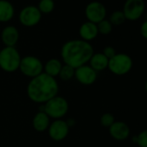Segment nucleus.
<instances>
[{
	"instance_id": "1",
	"label": "nucleus",
	"mask_w": 147,
	"mask_h": 147,
	"mask_svg": "<svg viewBox=\"0 0 147 147\" xmlns=\"http://www.w3.org/2000/svg\"><path fill=\"white\" fill-rule=\"evenodd\" d=\"M94 53L92 44L82 39L69 40L61 49V57L63 63L75 69L88 64Z\"/></svg>"
},
{
	"instance_id": "17",
	"label": "nucleus",
	"mask_w": 147,
	"mask_h": 147,
	"mask_svg": "<svg viewBox=\"0 0 147 147\" xmlns=\"http://www.w3.org/2000/svg\"><path fill=\"white\" fill-rule=\"evenodd\" d=\"M108 61L109 60L102 54V52L100 53H94L92 55L90 61H89V66L97 73L104 71L108 67Z\"/></svg>"
},
{
	"instance_id": "19",
	"label": "nucleus",
	"mask_w": 147,
	"mask_h": 147,
	"mask_svg": "<svg viewBox=\"0 0 147 147\" xmlns=\"http://www.w3.org/2000/svg\"><path fill=\"white\" fill-rule=\"evenodd\" d=\"M55 1L54 0H40L38 3V10L42 14H49L55 10Z\"/></svg>"
},
{
	"instance_id": "14",
	"label": "nucleus",
	"mask_w": 147,
	"mask_h": 147,
	"mask_svg": "<svg viewBox=\"0 0 147 147\" xmlns=\"http://www.w3.org/2000/svg\"><path fill=\"white\" fill-rule=\"evenodd\" d=\"M79 35L81 36V39L83 41L89 42L94 40L99 35L97 24L88 22V21L83 23L80 26Z\"/></svg>"
},
{
	"instance_id": "11",
	"label": "nucleus",
	"mask_w": 147,
	"mask_h": 147,
	"mask_svg": "<svg viewBox=\"0 0 147 147\" xmlns=\"http://www.w3.org/2000/svg\"><path fill=\"white\" fill-rule=\"evenodd\" d=\"M76 79L84 86L93 85L97 80V72L94 71L89 65L86 64L76 68Z\"/></svg>"
},
{
	"instance_id": "25",
	"label": "nucleus",
	"mask_w": 147,
	"mask_h": 147,
	"mask_svg": "<svg viewBox=\"0 0 147 147\" xmlns=\"http://www.w3.org/2000/svg\"><path fill=\"white\" fill-rule=\"evenodd\" d=\"M102 54L108 59L110 60L111 58H113L116 54V49L113 47V46H106L104 49H103V51H102Z\"/></svg>"
},
{
	"instance_id": "20",
	"label": "nucleus",
	"mask_w": 147,
	"mask_h": 147,
	"mask_svg": "<svg viewBox=\"0 0 147 147\" xmlns=\"http://www.w3.org/2000/svg\"><path fill=\"white\" fill-rule=\"evenodd\" d=\"M75 73H76L75 68L68 65L63 64L58 76L62 81H69L75 77Z\"/></svg>"
},
{
	"instance_id": "8",
	"label": "nucleus",
	"mask_w": 147,
	"mask_h": 147,
	"mask_svg": "<svg viewBox=\"0 0 147 147\" xmlns=\"http://www.w3.org/2000/svg\"><path fill=\"white\" fill-rule=\"evenodd\" d=\"M42 19V13L37 6L28 5L21 10L18 15V20L24 27H34L37 25Z\"/></svg>"
},
{
	"instance_id": "9",
	"label": "nucleus",
	"mask_w": 147,
	"mask_h": 147,
	"mask_svg": "<svg viewBox=\"0 0 147 147\" xmlns=\"http://www.w3.org/2000/svg\"><path fill=\"white\" fill-rule=\"evenodd\" d=\"M85 16L88 22L97 24L106 19L107 8L101 2L92 1L88 3L85 8Z\"/></svg>"
},
{
	"instance_id": "13",
	"label": "nucleus",
	"mask_w": 147,
	"mask_h": 147,
	"mask_svg": "<svg viewBox=\"0 0 147 147\" xmlns=\"http://www.w3.org/2000/svg\"><path fill=\"white\" fill-rule=\"evenodd\" d=\"M1 40L5 47H15L19 40V31L13 25L5 26L1 32Z\"/></svg>"
},
{
	"instance_id": "6",
	"label": "nucleus",
	"mask_w": 147,
	"mask_h": 147,
	"mask_svg": "<svg viewBox=\"0 0 147 147\" xmlns=\"http://www.w3.org/2000/svg\"><path fill=\"white\" fill-rule=\"evenodd\" d=\"M19 70L24 76L32 79L43 73V64L38 57L26 55L21 59Z\"/></svg>"
},
{
	"instance_id": "10",
	"label": "nucleus",
	"mask_w": 147,
	"mask_h": 147,
	"mask_svg": "<svg viewBox=\"0 0 147 147\" xmlns=\"http://www.w3.org/2000/svg\"><path fill=\"white\" fill-rule=\"evenodd\" d=\"M69 126L67 124L66 120L63 119H55L52 123H50L48 132L50 138L54 141L59 142L67 138L69 132Z\"/></svg>"
},
{
	"instance_id": "24",
	"label": "nucleus",
	"mask_w": 147,
	"mask_h": 147,
	"mask_svg": "<svg viewBox=\"0 0 147 147\" xmlns=\"http://www.w3.org/2000/svg\"><path fill=\"white\" fill-rule=\"evenodd\" d=\"M115 121H116L115 120V117L111 113H103L100 116V125L103 127H106V128H109Z\"/></svg>"
},
{
	"instance_id": "15",
	"label": "nucleus",
	"mask_w": 147,
	"mask_h": 147,
	"mask_svg": "<svg viewBox=\"0 0 147 147\" xmlns=\"http://www.w3.org/2000/svg\"><path fill=\"white\" fill-rule=\"evenodd\" d=\"M50 125V118L44 112H38L35 114L32 119L33 128L39 132L48 130Z\"/></svg>"
},
{
	"instance_id": "22",
	"label": "nucleus",
	"mask_w": 147,
	"mask_h": 147,
	"mask_svg": "<svg viewBox=\"0 0 147 147\" xmlns=\"http://www.w3.org/2000/svg\"><path fill=\"white\" fill-rule=\"evenodd\" d=\"M97 28H98L99 34H101L103 36H107V35L111 34V32L113 31V26L109 22V20L104 19L101 22H100L99 24H97Z\"/></svg>"
},
{
	"instance_id": "27",
	"label": "nucleus",
	"mask_w": 147,
	"mask_h": 147,
	"mask_svg": "<svg viewBox=\"0 0 147 147\" xmlns=\"http://www.w3.org/2000/svg\"><path fill=\"white\" fill-rule=\"evenodd\" d=\"M66 122H67V124L68 125L69 127L73 126L74 125H75V123H76V121H75V119H70V120H66Z\"/></svg>"
},
{
	"instance_id": "2",
	"label": "nucleus",
	"mask_w": 147,
	"mask_h": 147,
	"mask_svg": "<svg viewBox=\"0 0 147 147\" xmlns=\"http://www.w3.org/2000/svg\"><path fill=\"white\" fill-rule=\"evenodd\" d=\"M26 91L30 100L37 104H45L57 95L59 85L55 78L42 73L30 80Z\"/></svg>"
},
{
	"instance_id": "4",
	"label": "nucleus",
	"mask_w": 147,
	"mask_h": 147,
	"mask_svg": "<svg viewBox=\"0 0 147 147\" xmlns=\"http://www.w3.org/2000/svg\"><path fill=\"white\" fill-rule=\"evenodd\" d=\"M133 66L131 57L125 53H117L108 61L107 68L115 76H125L128 74Z\"/></svg>"
},
{
	"instance_id": "23",
	"label": "nucleus",
	"mask_w": 147,
	"mask_h": 147,
	"mask_svg": "<svg viewBox=\"0 0 147 147\" xmlns=\"http://www.w3.org/2000/svg\"><path fill=\"white\" fill-rule=\"evenodd\" d=\"M132 141L138 147H147V128L142 130L137 136H134Z\"/></svg>"
},
{
	"instance_id": "28",
	"label": "nucleus",
	"mask_w": 147,
	"mask_h": 147,
	"mask_svg": "<svg viewBox=\"0 0 147 147\" xmlns=\"http://www.w3.org/2000/svg\"><path fill=\"white\" fill-rule=\"evenodd\" d=\"M144 89H145V92L147 93V81L145 82V84H144Z\"/></svg>"
},
{
	"instance_id": "16",
	"label": "nucleus",
	"mask_w": 147,
	"mask_h": 147,
	"mask_svg": "<svg viewBox=\"0 0 147 147\" xmlns=\"http://www.w3.org/2000/svg\"><path fill=\"white\" fill-rule=\"evenodd\" d=\"M15 15V8L9 0H0V23L10 22Z\"/></svg>"
},
{
	"instance_id": "5",
	"label": "nucleus",
	"mask_w": 147,
	"mask_h": 147,
	"mask_svg": "<svg viewBox=\"0 0 147 147\" xmlns=\"http://www.w3.org/2000/svg\"><path fill=\"white\" fill-rule=\"evenodd\" d=\"M43 107L44 113L49 118L55 119H61L63 118L67 113L69 108L67 100L64 97L58 95L43 104Z\"/></svg>"
},
{
	"instance_id": "18",
	"label": "nucleus",
	"mask_w": 147,
	"mask_h": 147,
	"mask_svg": "<svg viewBox=\"0 0 147 147\" xmlns=\"http://www.w3.org/2000/svg\"><path fill=\"white\" fill-rule=\"evenodd\" d=\"M62 62L56 58H51L46 61L43 65V73L47 74L48 76L55 78L59 76V73L62 67Z\"/></svg>"
},
{
	"instance_id": "26",
	"label": "nucleus",
	"mask_w": 147,
	"mask_h": 147,
	"mask_svg": "<svg viewBox=\"0 0 147 147\" xmlns=\"http://www.w3.org/2000/svg\"><path fill=\"white\" fill-rule=\"evenodd\" d=\"M139 32L140 35L142 36V37L145 40H147V19L145 21H144L139 28Z\"/></svg>"
},
{
	"instance_id": "12",
	"label": "nucleus",
	"mask_w": 147,
	"mask_h": 147,
	"mask_svg": "<svg viewBox=\"0 0 147 147\" xmlns=\"http://www.w3.org/2000/svg\"><path fill=\"white\" fill-rule=\"evenodd\" d=\"M108 131L110 136L117 141H125L131 134L129 125L124 121H115L108 128Z\"/></svg>"
},
{
	"instance_id": "3",
	"label": "nucleus",
	"mask_w": 147,
	"mask_h": 147,
	"mask_svg": "<svg viewBox=\"0 0 147 147\" xmlns=\"http://www.w3.org/2000/svg\"><path fill=\"white\" fill-rule=\"evenodd\" d=\"M21 55L15 47H5L0 50V67L6 73H14L19 69Z\"/></svg>"
},
{
	"instance_id": "7",
	"label": "nucleus",
	"mask_w": 147,
	"mask_h": 147,
	"mask_svg": "<svg viewBox=\"0 0 147 147\" xmlns=\"http://www.w3.org/2000/svg\"><path fill=\"white\" fill-rule=\"evenodd\" d=\"M145 11V3L144 0H125L123 6V13L128 21H137Z\"/></svg>"
},
{
	"instance_id": "21",
	"label": "nucleus",
	"mask_w": 147,
	"mask_h": 147,
	"mask_svg": "<svg viewBox=\"0 0 147 147\" xmlns=\"http://www.w3.org/2000/svg\"><path fill=\"white\" fill-rule=\"evenodd\" d=\"M108 20L112 24L113 26H119L126 21L122 11H114L110 15Z\"/></svg>"
}]
</instances>
